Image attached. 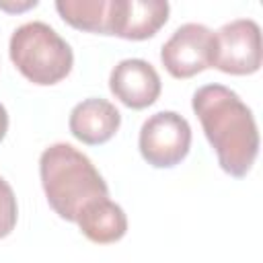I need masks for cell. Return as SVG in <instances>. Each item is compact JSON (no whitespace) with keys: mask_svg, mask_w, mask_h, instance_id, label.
Here are the masks:
<instances>
[{"mask_svg":"<svg viewBox=\"0 0 263 263\" xmlns=\"http://www.w3.org/2000/svg\"><path fill=\"white\" fill-rule=\"evenodd\" d=\"M164 0H109V35L144 41L154 37L168 21Z\"/></svg>","mask_w":263,"mask_h":263,"instance_id":"52a82bcc","label":"cell"},{"mask_svg":"<svg viewBox=\"0 0 263 263\" xmlns=\"http://www.w3.org/2000/svg\"><path fill=\"white\" fill-rule=\"evenodd\" d=\"M80 232L97 245H111L125 236L127 232V216L123 208L109 197H101L90 201L76 220Z\"/></svg>","mask_w":263,"mask_h":263,"instance_id":"30bf717a","label":"cell"},{"mask_svg":"<svg viewBox=\"0 0 263 263\" xmlns=\"http://www.w3.org/2000/svg\"><path fill=\"white\" fill-rule=\"evenodd\" d=\"M55 10L78 31L109 35V0H58Z\"/></svg>","mask_w":263,"mask_h":263,"instance_id":"8fae6325","label":"cell"},{"mask_svg":"<svg viewBox=\"0 0 263 263\" xmlns=\"http://www.w3.org/2000/svg\"><path fill=\"white\" fill-rule=\"evenodd\" d=\"M6 132H8V113H6V107L0 103V142L4 140Z\"/></svg>","mask_w":263,"mask_h":263,"instance_id":"5bb4252c","label":"cell"},{"mask_svg":"<svg viewBox=\"0 0 263 263\" xmlns=\"http://www.w3.org/2000/svg\"><path fill=\"white\" fill-rule=\"evenodd\" d=\"M191 107L216 150L220 168L234 179L247 177L259 154V129L253 111L224 84L199 86Z\"/></svg>","mask_w":263,"mask_h":263,"instance_id":"6da1fadb","label":"cell"},{"mask_svg":"<svg viewBox=\"0 0 263 263\" xmlns=\"http://www.w3.org/2000/svg\"><path fill=\"white\" fill-rule=\"evenodd\" d=\"M138 148L150 166L173 168L189 154L191 125L177 111H158L142 123Z\"/></svg>","mask_w":263,"mask_h":263,"instance_id":"277c9868","label":"cell"},{"mask_svg":"<svg viewBox=\"0 0 263 263\" xmlns=\"http://www.w3.org/2000/svg\"><path fill=\"white\" fill-rule=\"evenodd\" d=\"M39 2L37 0H29V2H23V4H8V2H0V10H6V12H23L27 8H35Z\"/></svg>","mask_w":263,"mask_h":263,"instance_id":"4fadbf2b","label":"cell"},{"mask_svg":"<svg viewBox=\"0 0 263 263\" xmlns=\"http://www.w3.org/2000/svg\"><path fill=\"white\" fill-rule=\"evenodd\" d=\"M8 53L14 68L37 86L62 82L74 66L70 43L47 23L31 21L14 29Z\"/></svg>","mask_w":263,"mask_h":263,"instance_id":"3957f363","label":"cell"},{"mask_svg":"<svg viewBox=\"0 0 263 263\" xmlns=\"http://www.w3.org/2000/svg\"><path fill=\"white\" fill-rule=\"evenodd\" d=\"M109 90L119 103L140 111L158 101L162 82L152 64L140 58H127L111 70Z\"/></svg>","mask_w":263,"mask_h":263,"instance_id":"ba28073f","label":"cell"},{"mask_svg":"<svg viewBox=\"0 0 263 263\" xmlns=\"http://www.w3.org/2000/svg\"><path fill=\"white\" fill-rule=\"evenodd\" d=\"M119 125H121L119 109L107 99H97V97L78 103L68 119L70 134L86 146H99L109 142L117 134Z\"/></svg>","mask_w":263,"mask_h":263,"instance_id":"9c48e42d","label":"cell"},{"mask_svg":"<svg viewBox=\"0 0 263 263\" xmlns=\"http://www.w3.org/2000/svg\"><path fill=\"white\" fill-rule=\"evenodd\" d=\"M39 177L47 203L66 222H76L90 201L109 197V187L90 158L66 142L41 152Z\"/></svg>","mask_w":263,"mask_h":263,"instance_id":"7a4b0ae2","label":"cell"},{"mask_svg":"<svg viewBox=\"0 0 263 263\" xmlns=\"http://www.w3.org/2000/svg\"><path fill=\"white\" fill-rule=\"evenodd\" d=\"M18 220V205L12 187L4 177H0V238H6Z\"/></svg>","mask_w":263,"mask_h":263,"instance_id":"7c38bea8","label":"cell"},{"mask_svg":"<svg viewBox=\"0 0 263 263\" xmlns=\"http://www.w3.org/2000/svg\"><path fill=\"white\" fill-rule=\"evenodd\" d=\"M224 74L249 76L261 68V29L253 18H236L216 31V64Z\"/></svg>","mask_w":263,"mask_h":263,"instance_id":"8992f818","label":"cell"},{"mask_svg":"<svg viewBox=\"0 0 263 263\" xmlns=\"http://www.w3.org/2000/svg\"><path fill=\"white\" fill-rule=\"evenodd\" d=\"M164 70L179 80L191 78L216 64V33L201 23H185L160 49Z\"/></svg>","mask_w":263,"mask_h":263,"instance_id":"5b68a950","label":"cell"}]
</instances>
